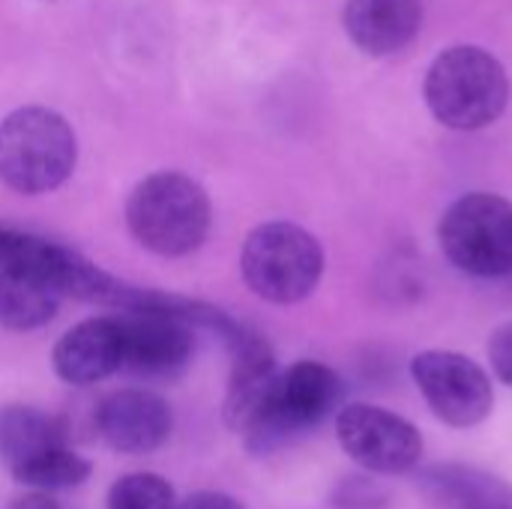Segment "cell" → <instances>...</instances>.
I'll use <instances>...</instances> for the list:
<instances>
[{
    "label": "cell",
    "mask_w": 512,
    "mask_h": 509,
    "mask_svg": "<svg viewBox=\"0 0 512 509\" xmlns=\"http://www.w3.org/2000/svg\"><path fill=\"white\" fill-rule=\"evenodd\" d=\"M423 96L435 120L456 132L492 126L510 102L504 63L480 45H453L426 72Z\"/></svg>",
    "instance_id": "6da1fadb"
},
{
    "label": "cell",
    "mask_w": 512,
    "mask_h": 509,
    "mask_svg": "<svg viewBox=\"0 0 512 509\" xmlns=\"http://www.w3.org/2000/svg\"><path fill=\"white\" fill-rule=\"evenodd\" d=\"M342 378L315 360L276 372L267 396L240 429L252 453H273L285 441L324 423L342 402Z\"/></svg>",
    "instance_id": "7a4b0ae2"
},
{
    "label": "cell",
    "mask_w": 512,
    "mask_h": 509,
    "mask_svg": "<svg viewBox=\"0 0 512 509\" xmlns=\"http://www.w3.org/2000/svg\"><path fill=\"white\" fill-rule=\"evenodd\" d=\"M126 222L144 249L177 258L204 243L210 228V201L192 177L159 171L141 180L129 195Z\"/></svg>",
    "instance_id": "3957f363"
},
{
    "label": "cell",
    "mask_w": 512,
    "mask_h": 509,
    "mask_svg": "<svg viewBox=\"0 0 512 509\" xmlns=\"http://www.w3.org/2000/svg\"><path fill=\"white\" fill-rule=\"evenodd\" d=\"M75 135L48 108H21L0 123V180L24 195L57 189L75 168Z\"/></svg>",
    "instance_id": "277c9868"
},
{
    "label": "cell",
    "mask_w": 512,
    "mask_h": 509,
    "mask_svg": "<svg viewBox=\"0 0 512 509\" xmlns=\"http://www.w3.org/2000/svg\"><path fill=\"white\" fill-rule=\"evenodd\" d=\"M243 279L267 303L291 306L306 300L324 273L321 243L300 225L267 222L246 237Z\"/></svg>",
    "instance_id": "5b68a950"
},
{
    "label": "cell",
    "mask_w": 512,
    "mask_h": 509,
    "mask_svg": "<svg viewBox=\"0 0 512 509\" xmlns=\"http://www.w3.org/2000/svg\"><path fill=\"white\" fill-rule=\"evenodd\" d=\"M441 252L468 276L512 273V204L492 192H468L447 207L438 225Z\"/></svg>",
    "instance_id": "8992f818"
},
{
    "label": "cell",
    "mask_w": 512,
    "mask_h": 509,
    "mask_svg": "<svg viewBox=\"0 0 512 509\" xmlns=\"http://www.w3.org/2000/svg\"><path fill=\"white\" fill-rule=\"evenodd\" d=\"M213 318V309L171 297H156L150 306L132 309L126 318H120L123 369L144 378H174L192 360L195 339L189 321L210 324Z\"/></svg>",
    "instance_id": "52a82bcc"
},
{
    "label": "cell",
    "mask_w": 512,
    "mask_h": 509,
    "mask_svg": "<svg viewBox=\"0 0 512 509\" xmlns=\"http://www.w3.org/2000/svg\"><path fill=\"white\" fill-rule=\"evenodd\" d=\"M411 375L432 414L450 429H474L492 414V381L465 354L423 351L411 360Z\"/></svg>",
    "instance_id": "ba28073f"
},
{
    "label": "cell",
    "mask_w": 512,
    "mask_h": 509,
    "mask_svg": "<svg viewBox=\"0 0 512 509\" xmlns=\"http://www.w3.org/2000/svg\"><path fill=\"white\" fill-rule=\"evenodd\" d=\"M336 438L351 462L384 477L408 474L423 459L420 429L378 405H345L336 417Z\"/></svg>",
    "instance_id": "9c48e42d"
},
{
    "label": "cell",
    "mask_w": 512,
    "mask_h": 509,
    "mask_svg": "<svg viewBox=\"0 0 512 509\" xmlns=\"http://www.w3.org/2000/svg\"><path fill=\"white\" fill-rule=\"evenodd\" d=\"M96 429L108 447L126 456L159 450L174 429L171 408L147 390H120L96 408Z\"/></svg>",
    "instance_id": "30bf717a"
},
{
    "label": "cell",
    "mask_w": 512,
    "mask_h": 509,
    "mask_svg": "<svg viewBox=\"0 0 512 509\" xmlns=\"http://www.w3.org/2000/svg\"><path fill=\"white\" fill-rule=\"evenodd\" d=\"M342 24L363 54L387 57L408 48L420 33L423 0H348Z\"/></svg>",
    "instance_id": "8fae6325"
},
{
    "label": "cell",
    "mask_w": 512,
    "mask_h": 509,
    "mask_svg": "<svg viewBox=\"0 0 512 509\" xmlns=\"http://www.w3.org/2000/svg\"><path fill=\"white\" fill-rule=\"evenodd\" d=\"M123 369V333L114 318H93L72 327L54 348V372L75 387L96 384Z\"/></svg>",
    "instance_id": "7c38bea8"
},
{
    "label": "cell",
    "mask_w": 512,
    "mask_h": 509,
    "mask_svg": "<svg viewBox=\"0 0 512 509\" xmlns=\"http://www.w3.org/2000/svg\"><path fill=\"white\" fill-rule=\"evenodd\" d=\"M417 489L435 509H512L510 483L471 465H429Z\"/></svg>",
    "instance_id": "4fadbf2b"
},
{
    "label": "cell",
    "mask_w": 512,
    "mask_h": 509,
    "mask_svg": "<svg viewBox=\"0 0 512 509\" xmlns=\"http://www.w3.org/2000/svg\"><path fill=\"white\" fill-rule=\"evenodd\" d=\"M57 447H69L66 426L57 417L27 405H6L0 411V459L9 471H18Z\"/></svg>",
    "instance_id": "5bb4252c"
},
{
    "label": "cell",
    "mask_w": 512,
    "mask_h": 509,
    "mask_svg": "<svg viewBox=\"0 0 512 509\" xmlns=\"http://www.w3.org/2000/svg\"><path fill=\"white\" fill-rule=\"evenodd\" d=\"M12 477L27 489L57 492V489H72V486L84 483L90 477V462L81 459L72 447H57V450L21 465L18 471H12Z\"/></svg>",
    "instance_id": "9a60e30c"
},
{
    "label": "cell",
    "mask_w": 512,
    "mask_h": 509,
    "mask_svg": "<svg viewBox=\"0 0 512 509\" xmlns=\"http://www.w3.org/2000/svg\"><path fill=\"white\" fill-rule=\"evenodd\" d=\"M174 489L156 474H129L108 492V509H174Z\"/></svg>",
    "instance_id": "2e32d148"
},
{
    "label": "cell",
    "mask_w": 512,
    "mask_h": 509,
    "mask_svg": "<svg viewBox=\"0 0 512 509\" xmlns=\"http://www.w3.org/2000/svg\"><path fill=\"white\" fill-rule=\"evenodd\" d=\"M489 363L501 384L512 387V321L501 324L489 339Z\"/></svg>",
    "instance_id": "e0dca14e"
},
{
    "label": "cell",
    "mask_w": 512,
    "mask_h": 509,
    "mask_svg": "<svg viewBox=\"0 0 512 509\" xmlns=\"http://www.w3.org/2000/svg\"><path fill=\"white\" fill-rule=\"evenodd\" d=\"M174 509H246L240 501H234L231 495L222 492H198L192 498H186L180 507Z\"/></svg>",
    "instance_id": "ac0fdd59"
},
{
    "label": "cell",
    "mask_w": 512,
    "mask_h": 509,
    "mask_svg": "<svg viewBox=\"0 0 512 509\" xmlns=\"http://www.w3.org/2000/svg\"><path fill=\"white\" fill-rule=\"evenodd\" d=\"M9 509H60V504L54 501V495H51V492H39V489H33L30 495H21L18 501H12V507Z\"/></svg>",
    "instance_id": "d6986e66"
}]
</instances>
